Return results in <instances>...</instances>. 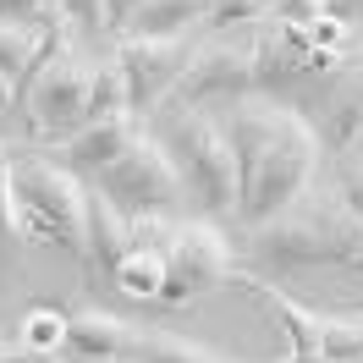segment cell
Listing matches in <instances>:
<instances>
[{
  "label": "cell",
  "mask_w": 363,
  "mask_h": 363,
  "mask_svg": "<svg viewBox=\"0 0 363 363\" xmlns=\"http://www.w3.org/2000/svg\"><path fill=\"white\" fill-rule=\"evenodd\" d=\"M363 253V220L336 199V187L319 182L297 193L292 204L248 231V259L259 270H308V264H352Z\"/></svg>",
  "instance_id": "cell-3"
},
{
  "label": "cell",
  "mask_w": 363,
  "mask_h": 363,
  "mask_svg": "<svg viewBox=\"0 0 363 363\" xmlns=\"http://www.w3.org/2000/svg\"><path fill=\"white\" fill-rule=\"evenodd\" d=\"M352 270H358V275H363V253H358V259H352ZM352 314H358V308H352ZM358 319H363V314H358Z\"/></svg>",
  "instance_id": "cell-30"
},
{
  "label": "cell",
  "mask_w": 363,
  "mask_h": 363,
  "mask_svg": "<svg viewBox=\"0 0 363 363\" xmlns=\"http://www.w3.org/2000/svg\"><path fill=\"white\" fill-rule=\"evenodd\" d=\"M89 89H94V50L77 45L72 23L50 28L28 77L17 83V111L28 121V138L33 149H50L61 138L83 133L89 127Z\"/></svg>",
  "instance_id": "cell-5"
},
{
  "label": "cell",
  "mask_w": 363,
  "mask_h": 363,
  "mask_svg": "<svg viewBox=\"0 0 363 363\" xmlns=\"http://www.w3.org/2000/svg\"><path fill=\"white\" fill-rule=\"evenodd\" d=\"M50 28H33V23H11V17H0V77H11V83H23L28 67H33V55L45 45Z\"/></svg>",
  "instance_id": "cell-19"
},
{
  "label": "cell",
  "mask_w": 363,
  "mask_h": 363,
  "mask_svg": "<svg viewBox=\"0 0 363 363\" xmlns=\"http://www.w3.org/2000/svg\"><path fill=\"white\" fill-rule=\"evenodd\" d=\"M215 0H143L121 33H204Z\"/></svg>",
  "instance_id": "cell-16"
},
{
  "label": "cell",
  "mask_w": 363,
  "mask_h": 363,
  "mask_svg": "<svg viewBox=\"0 0 363 363\" xmlns=\"http://www.w3.org/2000/svg\"><path fill=\"white\" fill-rule=\"evenodd\" d=\"M138 330H143V325L111 314V308H99V303H83V308H72V319H67V352L72 358H133Z\"/></svg>",
  "instance_id": "cell-13"
},
{
  "label": "cell",
  "mask_w": 363,
  "mask_h": 363,
  "mask_svg": "<svg viewBox=\"0 0 363 363\" xmlns=\"http://www.w3.org/2000/svg\"><path fill=\"white\" fill-rule=\"evenodd\" d=\"M6 111H17V83L11 77H0V116Z\"/></svg>",
  "instance_id": "cell-28"
},
{
  "label": "cell",
  "mask_w": 363,
  "mask_h": 363,
  "mask_svg": "<svg viewBox=\"0 0 363 363\" xmlns=\"http://www.w3.org/2000/svg\"><path fill=\"white\" fill-rule=\"evenodd\" d=\"M61 6V17L72 23V33H77V45H111L116 39V28H111V0H55Z\"/></svg>",
  "instance_id": "cell-21"
},
{
  "label": "cell",
  "mask_w": 363,
  "mask_h": 363,
  "mask_svg": "<svg viewBox=\"0 0 363 363\" xmlns=\"http://www.w3.org/2000/svg\"><path fill=\"white\" fill-rule=\"evenodd\" d=\"M143 133H149V121H143L138 111H121V116H105V121H89L83 133L61 138V143H50L45 155L61 160L67 171H77L83 182H99V171H105V165H116V160L127 155Z\"/></svg>",
  "instance_id": "cell-12"
},
{
  "label": "cell",
  "mask_w": 363,
  "mask_h": 363,
  "mask_svg": "<svg viewBox=\"0 0 363 363\" xmlns=\"http://www.w3.org/2000/svg\"><path fill=\"white\" fill-rule=\"evenodd\" d=\"M149 133L165 143V155L177 160L193 215L237 220L242 177H237V149H231L226 127H220L204 105H171V99H165V105L149 116Z\"/></svg>",
  "instance_id": "cell-4"
},
{
  "label": "cell",
  "mask_w": 363,
  "mask_h": 363,
  "mask_svg": "<svg viewBox=\"0 0 363 363\" xmlns=\"http://www.w3.org/2000/svg\"><path fill=\"white\" fill-rule=\"evenodd\" d=\"M89 187H99L121 215H193L177 160L165 155V143H160L155 133H143L133 149L116 160V165H105L99 182H89Z\"/></svg>",
  "instance_id": "cell-9"
},
{
  "label": "cell",
  "mask_w": 363,
  "mask_h": 363,
  "mask_svg": "<svg viewBox=\"0 0 363 363\" xmlns=\"http://www.w3.org/2000/svg\"><path fill=\"white\" fill-rule=\"evenodd\" d=\"M231 149H237V177H242V204L237 226H264L270 215L308 193L325 171V138L308 116L286 99L242 94L231 105Z\"/></svg>",
  "instance_id": "cell-1"
},
{
  "label": "cell",
  "mask_w": 363,
  "mask_h": 363,
  "mask_svg": "<svg viewBox=\"0 0 363 363\" xmlns=\"http://www.w3.org/2000/svg\"><path fill=\"white\" fill-rule=\"evenodd\" d=\"M325 11H330L325 0H275V17H286V23H314Z\"/></svg>",
  "instance_id": "cell-25"
},
{
  "label": "cell",
  "mask_w": 363,
  "mask_h": 363,
  "mask_svg": "<svg viewBox=\"0 0 363 363\" xmlns=\"http://www.w3.org/2000/svg\"><path fill=\"white\" fill-rule=\"evenodd\" d=\"M67 363H138V358H67Z\"/></svg>",
  "instance_id": "cell-29"
},
{
  "label": "cell",
  "mask_w": 363,
  "mask_h": 363,
  "mask_svg": "<svg viewBox=\"0 0 363 363\" xmlns=\"http://www.w3.org/2000/svg\"><path fill=\"white\" fill-rule=\"evenodd\" d=\"M127 253H133V215H121L99 187H89V281H111Z\"/></svg>",
  "instance_id": "cell-14"
},
{
  "label": "cell",
  "mask_w": 363,
  "mask_h": 363,
  "mask_svg": "<svg viewBox=\"0 0 363 363\" xmlns=\"http://www.w3.org/2000/svg\"><path fill=\"white\" fill-rule=\"evenodd\" d=\"M138 6H143V0H111V28H116V33L127 28V17H133Z\"/></svg>",
  "instance_id": "cell-27"
},
{
  "label": "cell",
  "mask_w": 363,
  "mask_h": 363,
  "mask_svg": "<svg viewBox=\"0 0 363 363\" xmlns=\"http://www.w3.org/2000/svg\"><path fill=\"white\" fill-rule=\"evenodd\" d=\"M275 17V0H215L209 6L204 33H226V28H259Z\"/></svg>",
  "instance_id": "cell-23"
},
{
  "label": "cell",
  "mask_w": 363,
  "mask_h": 363,
  "mask_svg": "<svg viewBox=\"0 0 363 363\" xmlns=\"http://www.w3.org/2000/svg\"><path fill=\"white\" fill-rule=\"evenodd\" d=\"M325 182L336 187L341 204L363 220V149H352V155H330V160H325Z\"/></svg>",
  "instance_id": "cell-22"
},
{
  "label": "cell",
  "mask_w": 363,
  "mask_h": 363,
  "mask_svg": "<svg viewBox=\"0 0 363 363\" xmlns=\"http://www.w3.org/2000/svg\"><path fill=\"white\" fill-rule=\"evenodd\" d=\"M133 111L127 105V77H121V61H116L111 45L94 50V89H89V121H105V116Z\"/></svg>",
  "instance_id": "cell-17"
},
{
  "label": "cell",
  "mask_w": 363,
  "mask_h": 363,
  "mask_svg": "<svg viewBox=\"0 0 363 363\" xmlns=\"http://www.w3.org/2000/svg\"><path fill=\"white\" fill-rule=\"evenodd\" d=\"M0 352H6V341H0Z\"/></svg>",
  "instance_id": "cell-31"
},
{
  "label": "cell",
  "mask_w": 363,
  "mask_h": 363,
  "mask_svg": "<svg viewBox=\"0 0 363 363\" xmlns=\"http://www.w3.org/2000/svg\"><path fill=\"white\" fill-rule=\"evenodd\" d=\"M67 319H72V308L33 303V308L23 314V330H17V341H23V347H33V352H45V358H55V352L67 347Z\"/></svg>",
  "instance_id": "cell-20"
},
{
  "label": "cell",
  "mask_w": 363,
  "mask_h": 363,
  "mask_svg": "<svg viewBox=\"0 0 363 363\" xmlns=\"http://www.w3.org/2000/svg\"><path fill=\"white\" fill-rule=\"evenodd\" d=\"M133 231L160 248V264H165L160 308H182L193 297L226 286L231 270H242V253L231 248L220 220L209 215H133Z\"/></svg>",
  "instance_id": "cell-7"
},
{
  "label": "cell",
  "mask_w": 363,
  "mask_h": 363,
  "mask_svg": "<svg viewBox=\"0 0 363 363\" xmlns=\"http://www.w3.org/2000/svg\"><path fill=\"white\" fill-rule=\"evenodd\" d=\"M253 45H259V28H226V33L199 39L193 67L182 72L171 105H204L215 94H231V99L253 94Z\"/></svg>",
  "instance_id": "cell-11"
},
{
  "label": "cell",
  "mask_w": 363,
  "mask_h": 363,
  "mask_svg": "<svg viewBox=\"0 0 363 363\" xmlns=\"http://www.w3.org/2000/svg\"><path fill=\"white\" fill-rule=\"evenodd\" d=\"M28 231H23V204H17V182H11V149L0 143V270L17 264Z\"/></svg>",
  "instance_id": "cell-18"
},
{
  "label": "cell",
  "mask_w": 363,
  "mask_h": 363,
  "mask_svg": "<svg viewBox=\"0 0 363 363\" xmlns=\"http://www.w3.org/2000/svg\"><path fill=\"white\" fill-rule=\"evenodd\" d=\"M325 6H330L336 17H347V23H358V28H363V0H325Z\"/></svg>",
  "instance_id": "cell-26"
},
{
  "label": "cell",
  "mask_w": 363,
  "mask_h": 363,
  "mask_svg": "<svg viewBox=\"0 0 363 363\" xmlns=\"http://www.w3.org/2000/svg\"><path fill=\"white\" fill-rule=\"evenodd\" d=\"M226 286L259 297L292 336V358H330V363H363V319L358 314H325V308H308L286 297L275 281H264L259 270H231Z\"/></svg>",
  "instance_id": "cell-8"
},
{
  "label": "cell",
  "mask_w": 363,
  "mask_h": 363,
  "mask_svg": "<svg viewBox=\"0 0 363 363\" xmlns=\"http://www.w3.org/2000/svg\"><path fill=\"white\" fill-rule=\"evenodd\" d=\"M111 50L121 61V77H127V105L149 121L177 94L182 72L193 67L199 33H116Z\"/></svg>",
  "instance_id": "cell-10"
},
{
  "label": "cell",
  "mask_w": 363,
  "mask_h": 363,
  "mask_svg": "<svg viewBox=\"0 0 363 363\" xmlns=\"http://www.w3.org/2000/svg\"><path fill=\"white\" fill-rule=\"evenodd\" d=\"M138 363H259V358H237V352H220V347H204V341L182 336V330H165V325H143L133 347Z\"/></svg>",
  "instance_id": "cell-15"
},
{
  "label": "cell",
  "mask_w": 363,
  "mask_h": 363,
  "mask_svg": "<svg viewBox=\"0 0 363 363\" xmlns=\"http://www.w3.org/2000/svg\"><path fill=\"white\" fill-rule=\"evenodd\" d=\"M363 61V28L325 11L314 23H286L270 17L259 23V45H253V94L264 99H314L330 77Z\"/></svg>",
  "instance_id": "cell-2"
},
{
  "label": "cell",
  "mask_w": 363,
  "mask_h": 363,
  "mask_svg": "<svg viewBox=\"0 0 363 363\" xmlns=\"http://www.w3.org/2000/svg\"><path fill=\"white\" fill-rule=\"evenodd\" d=\"M6 149H11V182H17L28 242L67 248L89 270V182L33 143H6Z\"/></svg>",
  "instance_id": "cell-6"
},
{
  "label": "cell",
  "mask_w": 363,
  "mask_h": 363,
  "mask_svg": "<svg viewBox=\"0 0 363 363\" xmlns=\"http://www.w3.org/2000/svg\"><path fill=\"white\" fill-rule=\"evenodd\" d=\"M0 17H11V23H33V28H61V6L55 0H0Z\"/></svg>",
  "instance_id": "cell-24"
}]
</instances>
